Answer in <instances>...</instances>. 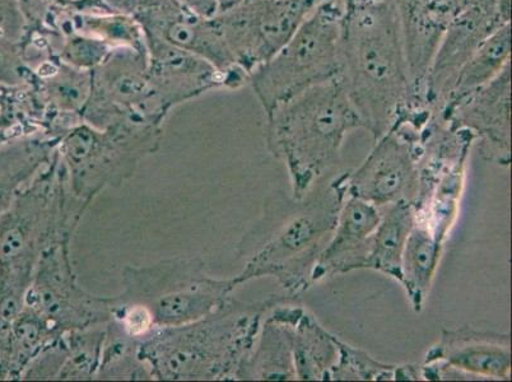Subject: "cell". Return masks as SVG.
Instances as JSON below:
<instances>
[{
	"mask_svg": "<svg viewBox=\"0 0 512 382\" xmlns=\"http://www.w3.org/2000/svg\"><path fill=\"white\" fill-rule=\"evenodd\" d=\"M341 81L363 123L375 138L417 104L397 16L390 0L349 7L341 37Z\"/></svg>",
	"mask_w": 512,
	"mask_h": 382,
	"instance_id": "1",
	"label": "cell"
},
{
	"mask_svg": "<svg viewBox=\"0 0 512 382\" xmlns=\"http://www.w3.org/2000/svg\"><path fill=\"white\" fill-rule=\"evenodd\" d=\"M88 207L74 197L55 152L0 214V315L13 320L20 314L41 255L57 242L73 240Z\"/></svg>",
	"mask_w": 512,
	"mask_h": 382,
	"instance_id": "2",
	"label": "cell"
},
{
	"mask_svg": "<svg viewBox=\"0 0 512 382\" xmlns=\"http://www.w3.org/2000/svg\"><path fill=\"white\" fill-rule=\"evenodd\" d=\"M267 309L268 302L245 304L230 298L202 319L153 330L139 343V360L152 380H237Z\"/></svg>",
	"mask_w": 512,
	"mask_h": 382,
	"instance_id": "3",
	"label": "cell"
},
{
	"mask_svg": "<svg viewBox=\"0 0 512 382\" xmlns=\"http://www.w3.org/2000/svg\"><path fill=\"white\" fill-rule=\"evenodd\" d=\"M267 118L268 147L290 166L297 193L337 161L349 132L363 128L339 78L302 92Z\"/></svg>",
	"mask_w": 512,
	"mask_h": 382,
	"instance_id": "4",
	"label": "cell"
},
{
	"mask_svg": "<svg viewBox=\"0 0 512 382\" xmlns=\"http://www.w3.org/2000/svg\"><path fill=\"white\" fill-rule=\"evenodd\" d=\"M347 9L343 0H319L290 41L251 74L249 85L265 114L302 92L339 77Z\"/></svg>",
	"mask_w": 512,
	"mask_h": 382,
	"instance_id": "5",
	"label": "cell"
},
{
	"mask_svg": "<svg viewBox=\"0 0 512 382\" xmlns=\"http://www.w3.org/2000/svg\"><path fill=\"white\" fill-rule=\"evenodd\" d=\"M164 127L120 123L106 129L79 123L59 139L57 152L74 197L91 206L107 188L132 179L143 160L155 155Z\"/></svg>",
	"mask_w": 512,
	"mask_h": 382,
	"instance_id": "6",
	"label": "cell"
},
{
	"mask_svg": "<svg viewBox=\"0 0 512 382\" xmlns=\"http://www.w3.org/2000/svg\"><path fill=\"white\" fill-rule=\"evenodd\" d=\"M123 291L116 298L144 307L157 328L192 323L220 309L239 287L235 278L209 276L202 260L176 258L128 265L121 273Z\"/></svg>",
	"mask_w": 512,
	"mask_h": 382,
	"instance_id": "7",
	"label": "cell"
},
{
	"mask_svg": "<svg viewBox=\"0 0 512 382\" xmlns=\"http://www.w3.org/2000/svg\"><path fill=\"white\" fill-rule=\"evenodd\" d=\"M170 110L153 90L146 48H115L92 71L90 99L82 120L97 129L120 123L164 127Z\"/></svg>",
	"mask_w": 512,
	"mask_h": 382,
	"instance_id": "8",
	"label": "cell"
},
{
	"mask_svg": "<svg viewBox=\"0 0 512 382\" xmlns=\"http://www.w3.org/2000/svg\"><path fill=\"white\" fill-rule=\"evenodd\" d=\"M71 244L60 241L44 251L25 298V307L57 335L106 325L113 314V297L95 296L79 286Z\"/></svg>",
	"mask_w": 512,
	"mask_h": 382,
	"instance_id": "9",
	"label": "cell"
},
{
	"mask_svg": "<svg viewBox=\"0 0 512 382\" xmlns=\"http://www.w3.org/2000/svg\"><path fill=\"white\" fill-rule=\"evenodd\" d=\"M319 0H245L214 16L228 51L249 79L285 46Z\"/></svg>",
	"mask_w": 512,
	"mask_h": 382,
	"instance_id": "10",
	"label": "cell"
},
{
	"mask_svg": "<svg viewBox=\"0 0 512 382\" xmlns=\"http://www.w3.org/2000/svg\"><path fill=\"white\" fill-rule=\"evenodd\" d=\"M510 23L511 0H464L428 69L423 96L432 113H440L456 77L479 46Z\"/></svg>",
	"mask_w": 512,
	"mask_h": 382,
	"instance_id": "11",
	"label": "cell"
},
{
	"mask_svg": "<svg viewBox=\"0 0 512 382\" xmlns=\"http://www.w3.org/2000/svg\"><path fill=\"white\" fill-rule=\"evenodd\" d=\"M423 130L404 120L379 138L374 152L349 183L352 197L375 206L408 202L407 195L416 184L414 149L422 141Z\"/></svg>",
	"mask_w": 512,
	"mask_h": 382,
	"instance_id": "12",
	"label": "cell"
},
{
	"mask_svg": "<svg viewBox=\"0 0 512 382\" xmlns=\"http://www.w3.org/2000/svg\"><path fill=\"white\" fill-rule=\"evenodd\" d=\"M144 40L153 90L170 111L203 93L218 88L237 90L245 86L240 79L218 71L198 55L155 36L144 35Z\"/></svg>",
	"mask_w": 512,
	"mask_h": 382,
	"instance_id": "13",
	"label": "cell"
},
{
	"mask_svg": "<svg viewBox=\"0 0 512 382\" xmlns=\"http://www.w3.org/2000/svg\"><path fill=\"white\" fill-rule=\"evenodd\" d=\"M136 20L144 35L158 37L176 48L198 55L218 71L248 85L249 76L232 59L214 16H198L174 0H166L160 6L139 13Z\"/></svg>",
	"mask_w": 512,
	"mask_h": 382,
	"instance_id": "14",
	"label": "cell"
},
{
	"mask_svg": "<svg viewBox=\"0 0 512 382\" xmlns=\"http://www.w3.org/2000/svg\"><path fill=\"white\" fill-rule=\"evenodd\" d=\"M334 204H329L328 208L315 207L297 217L282 234L268 242L235 277L239 286L264 276L278 277L285 284L290 282L291 272L304 269L318 253L321 242L334 231L338 220L335 213L339 212V207L330 208Z\"/></svg>",
	"mask_w": 512,
	"mask_h": 382,
	"instance_id": "15",
	"label": "cell"
},
{
	"mask_svg": "<svg viewBox=\"0 0 512 382\" xmlns=\"http://www.w3.org/2000/svg\"><path fill=\"white\" fill-rule=\"evenodd\" d=\"M397 16L409 78L417 104L427 107L423 87L442 37L464 0H390ZM428 109V107H427Z\"/></svg>",
	"mask_w": 512,
	"mask_h": 382,
	"instance_id": "16",
	"label": "cell"
},
{
	"mask_svg": "<svg viewBox=\"0 0 512 382\" xmlns=\"http://www.w3.org/2000/svg\"><path fill=\"white\" fill-rule=\"evenodd\" d=\"M511 65L495 79L456 104L445 107L440 119L451 127L468 129L481 138L484 146L501 149L507 155L510 148Z\"/></svg>",
	"mask_w": 512,
	"mask_h": 382,
	"instance_id": "17",
	"label": "cell"
},
{
	"mask_svg": "<svg viewBox=\"0 0 512 382\" xmlns=\"http://www.w3.org/2000/svg\"><path fill=\"white\" fill-rule=\"evenodd\" d=\"M381 222L375 204L352 197L339 212L334 235L318 258L313 276L365 268L372 237Z\"/></svg>",
	"mask_w": 512,
	"mask_h": 382,
	"instance_id": "18",
	"label": "cell"
},
{
	"mask_svg": "<svg viewBox=\"0 0 512 382\" xmlns=\"http://www.w3.org/2000/svg\"><path fill=\"white\" fill-rule=\"evenodd\" d=\"M509 338L491 337L464 329L442 338L435 357L448 361L450 366L476 372L479 375L505 377L510 374Z\"/></svg>",
	"mask_w": 512,
	"mask_h": 382,
	"instance_id": "19",
	"label": "cell"
},
{
	"mask_svg": "<svg viewBox=\"0 0 512 382\" xmlns=\"http://www.w3.org/2000/svg\"><path fill=\"white\" fill-rule=\"evenodd\" d=\"M296 379L292 330L279 310L264 321L253 349L237 374V380Z\"/></svg>",
	"mask_w": 512,
	"mask_h": 382,
	"instance_id": "20",
	"label": "cell"
},
{
	"mask_svg": "<svg viewBox=\"0 0 512 382\" xmlns=\"http://www.w3.org/2000/svg\"><path fill=\"white\" fill-rule=\"evenodd\" d=\"M58 142L40 134L0 146V214L49 165Z\"/></svg>",
	"mask_w": 512,
	"mask_h": 382,
	"instance_id": "21",
	"label": "cell"
},
{
	"mask_svg": "<svg viewBox=\"0 0 512 382\" xmlns=\"http://www.w3.org/2000/svg\"><path fill=\"white\" fill-rule=\"evenodd\" d=\"M414 227V212L407 200L394 203L376 228L365 268L380 270L402 282L403 253Z\"/></svg>",
	"mask_w": 512,
	"mask_h": 382,
	"instance_id": "22",
	"label": "cell"
},
{
	"mask_svg": "<svg viewBox=\"0 0 512 382\" xmlns=\"http://www.w3.org/2000/svg\"><path fill=\"white\" fill-rule=\"evenodd\" d=\"M510 58L511 23L501 27L495 34L488 37L479 46L476 53L464 64L462 71L459 72L458 77L455 79L449 99L446 100L442 109L456 104V102L464 99L465 96L491 82L492 79H495L498 74L504 71L507 65H510Z\"/></svg>",
	"mask_w": 512,
	"mask_h": 382,
	"instance_id": "23",
	"label": "cell"
},
{
	"mask_svg": "<svg viewBox=\"0 0 512 382\" xmlns=\"http://www.w3.org/2000/svg\"><path fill=\"white\" fill-rule=\"evenodd\" d=\"M296 376L304 380L328 379L338 358L335 338L320 329L310 316H302L292 332Z\"/></svg>",
	"mask_w": 512,
	"mask_h": 382,
	"instance_id": "24",
	"label": "cell"
},
{
	"mask_svg": "<svg viewBox=\"0 0 512 382\" xmlns=\"http://www.w3.org/2000/svg\"><path fill=\"white\" fill-rule=\"evenodd\" d=\"M106 325L62 335L63 362L58 380H97Z\"/></svg>",
	"mask_w": 512,
	"mask_h": 382,
	"instance_id": "25",
	"label": "cell"
},
{
	"mask_svg": "<svg viewBox=\"0 0 512 382\" xmlns=\"http://www.w3.org/2000/svg\"><path fill=\"white\" fill-rule=\"evenodd\" d=\"M138 347L137 340L109 321L97 380H152L150 370L139 360Z\"/></svg>",
	"mask_w": 512,
	"mask_h": 382,
	"instance_id": "26",
	"label": "cell"
},
{
	"mask_svg": "<svg viewBox=\"0 0 512 382\" xmlns=\"http://www.w3.org/2000/svg\"><path fill=\"white\" fill-rule=\"evenodd\" d=\"M439 244L423 228H412L403 253V279L414 305L421 306L436 269Z\"/></svg>",
	"mask_w": 512,
	"mask_h": 382,
	"instance_id": "27",
	"label": "cell"
},
{
	"mask_svg": "<svg viewBox=\"0 0 512 382\" xmlns=\"http://www.w3.org/2000/svg\"><path fill=\"white\" fill-rule=\"evenodd\" d=\"M59 335L51 332L49 326L34 311L23 307L12 320V376L21 380L30 362Z\"/></svg>",
	"mask_w": 512,
	"mask_h": 382,
	"instance_id": "28",
	"label": "cell"
},
{
	"mask_svg": "<svg viewBox=\"0 0 512 382\" xmlns=\"http://www.w3.org/2000/svg\"><path fill=\"white\" fill-rule=\"evenodd\" d=\"M113 49L97 37L73 30L60 32L55 44V53L62 62L87 72L99 67Z\"/></svg>",
	"mask_w": 512,
	"mask_h": 382,
	"instance_id": "29",
	"label": "cell"
},
{
	"mask_svg": "<svg viewBox=\"0 0 512 382\" xmlns=\"http://www.w3.org/2000/svg\"><path fill=\"white\" fill-rule=\"evenodd\" d=\"M338 351L341 352V363L335 365L330 371L329 377L334 380H347V379H363L370 380L372 377L375 379H388L386 376L393 375V368L390 366H381L379 363L372 361L366 354H361L351 347L346 346L335 339Z\"/></svg>",
	"mask_w": 512,
	"mask_h": 382,
	"instance_id": "30",
	"label": "cell"
},
{
	"mask_svg": "<svg viewBox=\"0 0 512 382\" xmlns=\"http://www.w3.org/2000/svg\"><path fill=\"white\" fill-rule=\"evenodd\" d=\"M32 69L23 58L21 43L0 36V85L26 86Z\"/></svg>",
	"mask_w": 512,
	"mask_h": 382,
	"instance_id": "31",
	"label": "cell"
},
{
	"mask_svg": "<svg viewBox=\"0 0 512 382\" xmlns=\"http://www.w3.org/2000/svg\"><path fill=\"white\" fill-rule=\"evenodd\" d=\"M30 29L20 0H0V36L21 43Z\"/></svg>",
	"mask_w": 512,
	"mask_h": 382,
	"instance_id": "32",
	"label": "cell"
},
{
	"mask_svg": "<svg viewBox=\"0 0 512 382\" xmlns=\"http://www.w3.org/2000/svg\"><path fill=\"white\" fill-rule=\"evenodd\" d=\"M12 376V320L0 315V381Z\"/></svg>",
	"mask_w": 512,
	"mask_h": 382,
	"instance_id": "33",
	"label": "cell"
},
{
	"mask_svg": "<svg viewBox=\"0 0 512 382\" xmlns=\"http://www.w3.org/2000/svg\"><path fill=\"white\" fill-rule=\"evenodd\" d=\"M110 11L136 17L139 13L160 6L166 0H99Z\"/></svg>",
	"mask_w": 512,
	"mask_h": 382,
	"instance_id": "34",
	"label": "cell"
},
{
	"mask_svg": "<svg viewBox=\"0 0 512 382\" xmlns=\"http://www.w3.org/2000/svg\"><path fill=\"white\" fill-rule=\"evenodd\" d=\"M195 15L211 18L218 13V0H174Z\"/></svg>",
	"mask_w": 512,
	"mask_h": 382,
	"instance_id": "35",
	"label": "cell"
},
{
	"mask_svg": "<svg viewBox=\"0 0 512 382\" xmlns=\"http://www.w3.org/2000/svg\"><path fill=\"white\" fill-rule=\"evenodd\" d=\"M242 2H245V0H218V13L239 6Z\"/></svg>",
	"mask_w": 512,
	"mask_h": 382,
	"instance_id": "36",
	"label": "cell"
},
{
	"mask_svg": "<svg viewBox=\"0 0 512 382\" xmlns=\"http://www.w3.org/2000/svg\"><path fill=\"white\" fill-rule=\"evenodd\" d=\"M347 4V7L365 6V4H371L380 2V0H343Z\"/></svg>",
	"mask_w": 512,
	"mask_h": 382,
	"instance_id": "37",
	"label": "cell"
}]
</instances>
